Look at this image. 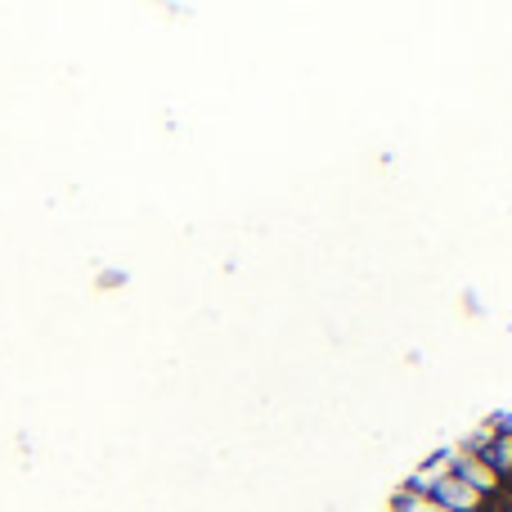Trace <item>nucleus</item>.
Segmentation results:
<instances>
[{"instance_id": "nucleus-1", "label": "nucleus", "mask_w": 512, "mask_h": 512, "mask_svg": "<svg viewBox=\"0 0 512 512\" xmlns=\"http://www.w3.org/2000/svg\"><path fill=\"white\" fill-rule=\"evenodd\" d=\"M387 512H445V508L436 504L432 495H423V490H409V486H400L396 495H391Z\"/></svg>"}, {"instance_id": "nucleus-2", "label": "nucleus", "mask_w": 512, "mask_h": 512, "mask_svg": "<svg viewBox=\"0 0 512 512\" xmlns=\"http://www.w3.org/2000/svg\"><path fill=\"white\" fill-rule=\"evenodd\" d=\"M504 490H512V486H504Z\"/></svg>"}]
</instances>
